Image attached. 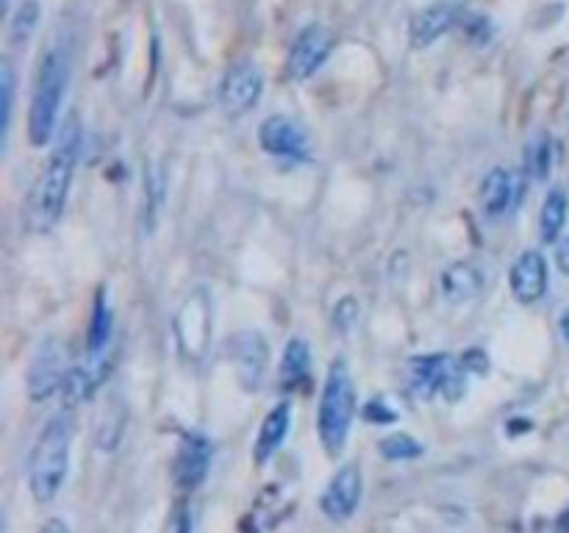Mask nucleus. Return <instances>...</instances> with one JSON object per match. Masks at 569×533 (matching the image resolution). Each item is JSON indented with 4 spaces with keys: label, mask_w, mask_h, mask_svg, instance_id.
Instances as JSON below:
<instances>
[{
    "label": "nucleus",
    "mask_w": 569,
    "mask_h": 533,
    "mask_svg": "<svg viewBox=\"0 0 569 533\" xmlns=\"http://www.w3.org/2000/svg\"><path fill=\"white\" fill-rule=\"evenodd\" d=\"M78 148H81V134H78V123L73 120L64 128L59 145L53 148L45 167L39 170L37 181L25 200V228L31 234H48L53 231V225L62 220L64 203L73 186L75 164H78Z\"/></svg>",
    "instance_id": "f257e3e1"
},
{
    "label": "nucleus",
    "mask_w": 569,
    "mask_h": 533,
    "mask_svg": "<svg viewBox=\"0 0 569 533\" xmlns=\"http://www.w3.org/2000/svg\"><path fill=\"white\" fill-rule=\"evenodd\" d=\"M70 442H73V422L67 414H56L37 436V445L28 459V489L42 506L59 495L67 478Z\"/></svg>",
    "instance_id": "f03ea898"
},
{
    "label": "nucleus",
    "mask_w": 569,
    "mask_h": 533,
    "mask_svg": "<svg viewBox=\"0 0 569 533\" xmlns=\"http://www.w3.org/2000/svg\"><path fill=\"white\" fill-rule=\"evenodd\" d=\"M356 417V386L345 361H334L328 367V378L322 386L320 414H317V431L325 453L336 459L342 456L350 436V425Z\"/></svg>",
    "instance_id": "7ed1b4c3"
},
{
    "label": "nucleus",
    "mask_w": 569,
    "mask_h": 533,
    "mask_svg": "<svg viewBox=\"0 0 569 533\" xmlns=\"http://www.w3.org/2000/svg\"><path fill=\"white\" fill-rule=\"evenodd\" d=\"M67 78H70L67 53H64L62 45H53L39 62L37 87H34L31 112H28V139L34 148H42L45 142H50L53 131H56Z\"/></svg>",
    "instance_id": "20e7f679"
},
{
    "label": "nucleus",
    "mask_w": 569,
    "mask_h": 533,
    "mask_svg": "<svg viewBox=\"0 0 569 533\" xmlns=\"http://www.w3.org/2000/svg\"><path fill=\"white\" fill-rule=\"evenodd\" d=\"M175 345L189 361H203L211 345V298L198 286L175 314Z\"/></svg>",
    "instance_id": "39448f33"
},
{
    "label": "nucleus",
    "mask_w": 569,
    "mask_h": 533,
    "mask_svg": "<svg viewBox=\"0 0 569 533\" xmlns=\"http://www.w3.org/2000/svg\"><path fill=\"white\" fill-rule=\"evenodd\" d=\"M409 389L411 395L428 400L433 395H445L456 400L464 389L461 370L458 364L445 353H433V356H417L409 364Z\"/></svg>",
    "instance_id": "423d86ee"
},
{
    "label": "nucleus",
    "mask_w": 569,
    "mask_h": 533,
    "mask_svg": "<svg viewBox=\"0 0 569 533\" xmlns=\"http://www.w3.org/2000/svg\"><path fill=\"white\" fill-rule=\"evenodd\" d=\"M261 89H264V78L256 64H234L220 84V109L228 117L250 112L259 103Z\"/></svg>",
    "instance_id": "0eeeda50"
},
{
    "label": "nucleus",
    "mask_w": 569,
    "mask_h": 533,
    "mask_svg": "<svg viewBox=\"0 0 569 533\" xmlns=\"http://www.w3.org/2000/svg\"><path fill=\"white\" fill-rule=\"evenodd\" d=\"M331 45H334V42H331L328 28H322V25H306V28L297 34L292 50H289L286 73L292 75L295 81L311 78V75L320 70L322 62L328 59Z\"/></svg>",
    "instance_id": "6e6552de"
},
{
    "label": "nucleus",
    "mask_w": 569,
    "mask_h": 533,
    "mask_svg": "<svg viewBox=\"0 0 569 533\" xmlns=\"http://www.w3.org/2000/svg\"><path fill=\"white\" fill-rule=\"evenodd\" d=\"M67 370H64V350L56 339H45L34 353L31 370H28V395L34 403L48 400L59 386H64Z\"/></svg>",
    "instance_id": "1a4fd4ad"
},
{
    "label": "nucleus",
    "mask_w": 569,
    "mask_h": 533,
    "mask_svg": "<svg viewBox=\"0 0 569 533\" xmlns=\"http://www.w3.org/2000/svg\"><path fill=\"white\" fill-rule=\"evenodd\" d=\"M361 492H364V481H361V470L356 464H347L331 478V484L322 495L320 506L325 517L334 522H347L356 511H359Z\"/></svg>",
    "instance_id": "9d476101"
},
{
    "label": "nucleus",
    "mask_w": 569,
    "mask_h": 533,
    "mask_svg": "<svg viewBox=\"0 0 569 533\" xmlns=\"http://www.w3.org/2000/svg\"><path fill=\"white\" fill-rule=\"evenodd\" d=\"M259 142L261 148L267 150V153H273V156H278V159H297V162L309 159V142H306L303 128H300L295 120L281 117V114L267 117V120L261 123Z\"/></svg>",
    "instance_id": "9b49d317"
},
{
    "label": "nucleus",
    "mask_w": 569,
    "mask_h": 533,
    "mask_svg": "<svg viewBox=\"0 0 569 533\" xmlns=\"http://www.w3.org/2000/svg\"><path fill=\"white\" fill-rule=\"evenodd\" d=\"M209 464V442L198 434L184 436V442L178 445V453H175V484L181 486L184 492L198 489L206 481V475H209Z\"/></svg>",
    "instance_id": "f8f14e48"
},
{
    "label": "nucleus",
    "mask_w": 569,
    "mask_h": 533,
    "mask_svg": "<svg viewBox=\"0 0 569 533\" xmlns=\"http://www.w3.org/2000/svg\"><path fill=\"white\" fill-rule=\"evenodd\" d=\"M508 281H511V292H514V298L520 300V303H525V306L536 303V300L542 298V295L547 292L545 256H542L539 250H525L520 259L514 261Z\"/></svg>",
    "instance_id": "ddd939ff"
},
{
    "label": "nucleus",
    "mask_w": 569,
    "mask_h": 533,
    "mask_svg": "<svg viewBox=\"0 0 569 533\" xmlns=\"http://www.w3.org/2000/svg\"><path fill=\"white\" fill-rule=\"evenodd\" d=\"M520 195H522V178L520 173H514V170L497 167V170H492V173L483 178L481 203L483 211L492 214V217H500V214H506L508 209H514L517 200H520Z\"/></svg>",
    "instance_id": "4468645a"
},
{
    "label": "nucleus",
    "mask_w": 569,
    "mask_h": 533,
    "mask_svg": "<svg viewBox=\"0 0 569 533\" xmlns=\"http://www.w3.org/2000/svg\"><path fill=\"white\" fill-rule=\"evenodd\" d=\"M106 372H109V353H100V356H89L84 364H78L73 370H67L64 378V397L70 403H87L89 397L95 395L100 384L106 381Z\"/></svg>",
    "instance_id": "2eb2a0df"
},
{
    "label": "nucleus",
    "mask_w": 569,
    "mask_h": 533,
    "mask_svg": "<svg viewBox=\"0 0 569 533\" xmlns=\"http://www.w3.org/2000/svg\"><path fill=\"white\" fill-rule=\"evenodd\" d=\"M231 353H234V364L242 384L248 389H256L264 375V367H267V342L261 339V334L250 331V334H239L231 345Z\"/></svg>",
    "instance_id": "dca6fc26"
},
{
    "label": "nucleus",
    "mask_w": 569,
    "mask_h": 533,
    "mask_svg": "<svg viewBox=\"0 0 569 533\" xmlns=\"http://www.w3.org/2000/svg\"><path fill=\"white\" fill-rule=\"evenodd\" d=\"M453 25H456V9L453 6H447V3L428 6L411 20V45L414 48H431L433 42L445 37Z\"/></svg>",
    "instance_id": "f3484780"
},
{
    "label": "nucleus",
    "mask_w": 569,
    "mask_h": 533,
    "mask_svg": "<svg viewBox=\"0 0 569 533\" xmlns=\"http://www.w3.org/2000/svg\"><path fill=\"white\" fill-rule=\"evenodd\" d=\"M483 278L481 273L467 264V261H456L450 264L445 273H442V298L450 306H461V303H470L481 295Z\"/></svg>",
    "instance_id": "a211bd4d"
},
{
    "label": "nucleus",
    "mask_w": 569,
    "mask_h": 533,
    "mask_svg": "<svg viewBox=\"0 0 569 533\" xmlns=\"http://www.w3.org/2000/svg\"><path fill=\"white\" fill-rule=\"evenodd\" d=\"M289 425H292V406L278 403L261 425L259 439H256V464H267L281 450L286 434H289Z\"/></svg>",
    "instance_id": "6ab92c4d"
},
{
    "label": "nucleus",
    "mask_w": 569,
    "mask_h": 533,
    "mask_svg": "<svg viewBox=\"0 0 569 533\" xmlns=\"http://www.w3.org/2000/svg\"><path fill=\"white\" fill-rule=\"evenodd\" d=\"M112 306L106 303V292L100 289L95 295V306H92V320H89L87 331V353L89 356H100L109 353V342H112Z\"/></svg>",
    "instance_id": "aec40b11"
},
{
    "label": "nucleus",
    "mask_w": 569,
    "mask_h": 533,
    "mask_svg": "<svg viewBox=\"0 0 569 533\" xmlns=\"http://www.w3.org/2000/svg\"><path fill=\"white\" fill-rule=\"evenodd\" d=\"M567 211V192L564 189H553L547 195L545 206H542V214H539V234H542L547 245L558 242V236L564 231V223H567Z\"/></svg>",
    "instance_id": "412c9836"
},
{
    "label": "nucleus",
    "mask_w": 569,
    "mask_h": 533,
    "mask_svg": "<svg viewBox=\"0 0 569 533\" xmlns=\"http://www.w3.org/2000/svg\"><path fill=\"white\" fill-rule=\"evenodd\" d=\"M553 167V142L547 134H536L525 150V170L536 181H545Z\"/></svg>",
    "instance_id": "4be33fe9"
},
{
    "label": "nucleus",
    "mask_w": 569,
    "mask_h": 533,
    "mask_svg": "<svg viewBox=\"0 0 569 533\" xmlns=\"http://www.w3.org/2000/svg\"><path fill=\"white\" fill-rule=\"evenodd\" d=\"M309 364H311V353H309V345L303 342V339H292L284 350V361H281V378H284V384H297L300 378H306V372H309Z\"/></svg>",
    "instance_id": "5701e85b"
},
{
    "label": "nucleus",
    "mask_w": 569,
    "mask_h": 533,
    "mask_svg": "<svg viewBox=\"0 0 569 533\" xmlns=\"http://www.w3.org/2000/svg\"><path fill=\"white\" fill-rule=\"evenodd\" d=\"M381 456L386 461H411L422 456V445L409 434H392L381 442Z\"/></svg>",
    "instance_id": "b1692460"
},
{
    "label": "nucleus",
    "mask_w": 569,
    "mask_h": 533,
    "mask_svg": "<svg viewBox=\"0 0 569 533\" xmlns=\"http://www.w3.org/2000/svg\"><path fill=\"white\" fill-rule=\"evenodd\" d=\"M39 23V3L37 0H23L20 9L12 20V39L14 42H25L34 34V28Z\"/></svg>",
    "instance_id": "393cba45"
},
{
    "label": "nucleus",
    "mask_w": 569,
    "mask_h": 533,
    "mask_svg": "<svg viewBox=\"0 0 569 533\" xmlns=\"http://www.w3.org/2000/svg\"><path fill=\"white\" fill-rule=\"evenodd\" d=\"M0 95H3V106H0V114H3V139L9 137V125H12V100H14V70L12 64L3 62L0 67Z\"/></svg>",
    "instance_id": "a878e982"
},
{
    "label": "nucleus",
    "mask_w": 569,
    "mask_h": 533,
    "mask_svg": "<svg viewBox=\"0 0 569 533\" xmlns=\"http://www.w3.org/2000/svg\"><path fill=\"white\" fill-rule=\"evenodd\" d=\"M356 320H359V303L353 298H342L339 303H336L334 309V325L336 331H342V334H347L353 325H356Z\"/></svg>",
    "instance_id": "bb28decb"
},
{
    "label": "nucleus",
    "mask_w": 569,
    "mask_h": 533,
    "mask_svg": "<svg viewBox=\"0 0 569 533\" xmlns=\"http://www.w3.org/2000/svg\"><path fill=\"white\" fill-rule=\"evenodd\" d=\"M556 259H558V267H561V273L569 275V236L561 242V245H558Z\"/></svg>",
    "instance_id": "cd10ccee"
},
{
    "label": "nucleus",
    "mask_w": 569,
    "mask_h": 533,
    "mask_svg": "<svg viewBox=\"0 0 569 533\" xmlns=\"http://www.w3.org/2000/svg\"><path fill=\"white\" fill-rule=\"evenodd\" d=\"M39 533H70V528H67L62 520H50Z\"/></svg>",
    "instance_id": "c85d7f7f"
},
{
    "label": "nucleus",
    "mask_w": 569,
    "mask_h": 533,
    "mask_svg": "<svg viewBox=\"0 0 569 533\" xmlns=\"http://www.w3.org/2000/svg\"><path fill=\"white\" fill-rule=\"evenodd\" d=\"M558 533H569V506H567V511L558 517Z\"/></svg>",
    "instance_id": "c756f323"
},
{
    "label": "nucleus",
    "mask_w": 569,
    "mask_h": 533,
    "mask_svg": "<svg viewBox=\"0 0 569 533\" xmlns=\"http://www.w3.org/2000/svg\"><path fill=\"white\" fill-rule=\"evenodd\" d=\"M561 334H564V339L569 342V311L561 317Z\"/></svg>",
    "instance_id": "7c9ffc66"
},
{
    "label": "nucleus",
    "mask_w": 569,
    "mask_h": 533,
    "mask_svg": "<svg viewBox=\"0 0 569 533\" xmlns=\"http://www.w3.org/2000/svg\"><path fill=\"white\" fill-rule=\"evenodd\" d=\"M3 3H9V0H3Z\"/></svg>",
    "instance_id": "2f4dec72"
}]
</instances>
